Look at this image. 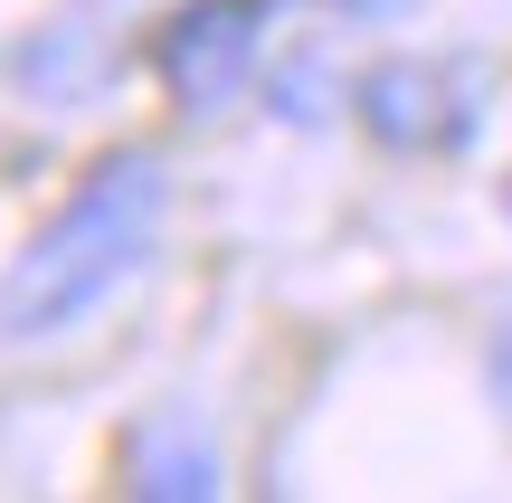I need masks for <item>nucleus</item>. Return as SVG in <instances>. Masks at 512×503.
<instances>
[{"instance_id": "nucleus-4", "label": "nucleus", "mask_w": 512, "mask_h": 503, "mask_svg": "<svg viewBox=\"0 0 512 503\" xmlns=\"http://www.w3.org/2000/svg\"><path fill=\"white\" fill-rule=\"evenodd\" d=\"M124 475H133V494L200 503V494H219V447H209L190 418H152V428L124 437Z\"/></svg>"}, {"instance_id": "nucleus-5", "label": "nucleus", "mask_w": 512, "mask_h": 503, "mask_svg": "<svg viewBox=\"0 0 512 503\" xmlns=\"http://www.w3.org/2000/svg\"><path fill=\"white\" fill-rule=\"evenodd\" d=\"M304 10H342V19H389L399 0H304Z\"/></svg>"}, {"instance_id": "nucleus-7", "label": "nucleus", "mask_w": 512, "mask_h": 503, "mask_svg": "<svg viewBox=\"0 0 512 503\" xmlns=\"http://www.w3.org/2000/svg\"><path fill=\"white\" fill-rule=\"evenodd\" d=\"M503 219H512V181H503Z\"/></svg>"}, {"instance_id": "nucleus-6", "label": "nucleus", "mask_w": 512, "mask_h": 503, "mask_svg": "<svg viewBox=\"0 0 512 503\" xmlns=\"http://www.w3.org/2000/svg\"><path fill=\"white\" fill-rule=\"evenodd\" d=\"M494 399H503V409H512V333L494 342Z\"/></svg>"}, {"instance_id": "nucleus-1", "label": "nucleus", "mask_w": 512, "mask_h": 503, "mask_svg": "<svg viewBox=\"0 0 512 503\" xmlns=\"http://www.w3.org/2000/svg\"><path fill=\"white\" fill-rule=\"evenodd\" d=\"M162 200H171L162 152H143V143L105 152V162L86 171V190L10 257V276H0V333L10 342H48V333H67V323H86L114 285H133L143 257H152V238H162Z\"/></svg>"}, {"instance_id": "nucleus-3", "label": "nucleus", "mask_w": 512, "mask_h": 503, "mask_svg": "<svg viewBox=\"0 0 512 503\" xmlns=\"http://www.w3.org/2000/svg\"><path fill=\"white\" fill-rule=\"evenodd\" d=\"M351 105H361L370 143L389 152H465L475 143V86H465L456 67H437V57H389V67H370L361 86H351Z\"/></svg>"}, {"instance_id": "nucleus-2", "label": "nucleus", "mask_w": 512, "mask_h": 503, "mask_svg": "<svg viewBox=\"0 0 512 503\" xmlns=\"http://www.w3.org/2000/svg\"><path fill=\"white\" fill-rule=\"evenodd\" d=\"M256 48H266V0H190L152 38V76H162V95L181 114H219L247 95Z\"/></svg>"}]
</instances>
